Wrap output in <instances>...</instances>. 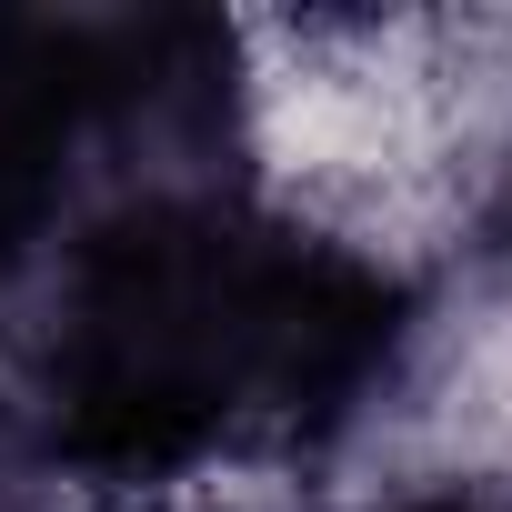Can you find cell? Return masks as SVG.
I'll use <instances>...</instances> for the list:
<instances>
[{
    "label": "cell",
    "instance_id": "6da1fadb",
    "mask_svg": "<svg viewBox=\"0 0 512 512\" xmlns=\"http://www.w3.org/2000/svg\"><path fill=\"white\" fill-rule=\"evenodd\" d=\"M402 342L412 302L372 251L241 171L151 181L51 262L41 452L111 492L312 452L392 382Z\"/></svg>",
    "mask_w": 512,
    "mask_h": 512
},
{
    "label": "cell",
    "instance_id": "7a4b0ae2",
    "mask_svg": "<svg viewBox=\"0 0 512 512\" xmlns=\"http://www.w3.org/2000/svg\"><path fill=\"white\" fill-rule=\"evenodd\" d=\"M231 31L191 11H0V282L131 191L231 171Z\"/></svg>",
    "mask_w": 512,
    "mask_h": 512
},
{
    "label": "cell",
    "instance_id": "3957f363",
    "mask_svg": "<svg viewBox=\"0 0 512 512\" xmlns=\"http://www.w3.org/2000/svg\"><path fill=\"white\" fill-rule=\"evenodd\" d=\"M382 512H512V492H492V482H422V492H402Z\"/></svg>",
    "mask_w": 512,
    "mask_h": 512
}]
</instances>
